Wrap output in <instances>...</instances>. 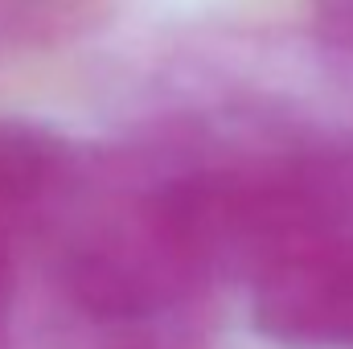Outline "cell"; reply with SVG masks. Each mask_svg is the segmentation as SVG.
I'll return each mask as SVG.
<instances>
[{"label":"cell","mask_w":353,"mask_h":349,"mask_svg":"<svg viewBox=\"0 0 353 349\" xmlns=\"http://www.w3.org/2000/svg\"><path fill=\"white\" fill-rule=\"evenodd\" d=\"M12 300H17L12 243H8V239H0V349L8 346V329H12Z\"/></svg>","instance_id":"5"},{"label":"cell","mask_w":353,"mask_h":349,"mask_svg":"<svg viewBox=\"0 0 353 349\" xmlns=\"http://www.w3.org/2000/svg\"><path fill=\"white\" fill-rule=\"evenodd\" d=\"M83 173V152L46 123L0 119V239L46 235Z\"/></svg>","instance_id":"2"},{"label":"cell","mask_w":353,"mask_h":349,"mask_svg":"<svg viewBox=\"0 0 353 349\" xmlns=\"http://www.w3.org/2000/svg\"><path fill=\"white\" fill-rule=\"evenodd\" d=\"M103 0H0V54L58 50L90 33Z\"/></svg>","instance_id":"3"},{"label":"cell","mask_w":353,"mask_h":349,"mask_svg":"<svg viewBox=\"0 0 353 349\" xmlns=\"http://www.w3.org/2000/svg\"><path fill=\"white\" fill-rule=\"evenodd\" d=\"M255 325L296 349H353V222L312 235L255 275Z\"/></svg>","instance_id":"1"},{"label":"cell","mask_w":353,"mask_h":349,"mask_svg":"<svg viewBox=\"0 0 353 349\" xmlns=\"http://www.w3.org/2000/svg\"><path fill=\"white\" fill-rule=\"evenodd\" d=\"M312 29L325 46L353 54V0H312Z\"/></svg>","instance_id":"4"}]
</instances>
